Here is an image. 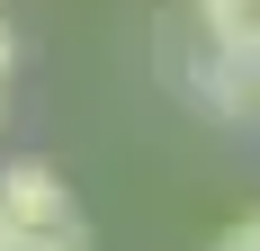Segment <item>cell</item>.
Wrapping results in <instances>:
<instances>
[{"label": "cell", "mask_w": 260, "mask_h": 251, "mask_svg": "<svg viewBox=\"0 0 260 251\" xmlns=\"http://www.w3.org/2000/svg\"><path fill=\"white\" fill-rule=\"evenodd\" d=\"M9 72H18V27L0 18V90H9Z\"/></svg>", "instance_id": "4"}, {"label": "cell", "mask_w": 260, "mask_h": 251, "mask_svg": "<svg viewBox=\"0 0 260 251\" xmlns=\"http://www.w3.org/2000/svg\"><path fill=\"white\" fill-rule=\"evenodd\" d=\"M207 251H260V206H251V215H234V225L215 233V242H207Z\"/></svg>", "instance_id": "3"}, {"label": "cell", "mask_w": 260, "mask_h": 251, "mask_svg": "<svg viewBox=\"0 0 260 251\" xmlns=\"http://www.w3.org/2000/svg\"><path fill=\"white\" fill-rule=\"evenodd\" d=\"M0 251H90V215L54 162H0Z\"/></svg>", "instance_id": "1"}, {"label": "cell", "mask_w": 260, "mask_h": 251, "mask_svg": "<svg viewBox=\"0 0 260 251\" xmlns=\"http://www.w3.org/2000/svg\"><path fill=\"white\" fill-rule=\"evenodd\" d=\"M188 27L215 54H260V0H188Z\"/></svg>", "instance_id": "2"}]
</instances>
